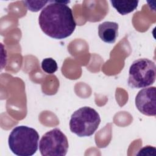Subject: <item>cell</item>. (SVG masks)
I'll return each instance as SVG.
<instances>
[{"label": "cell", "instance_id": "cell-5", "mask_svg": "<svg viewBox=\"0 0 156 156\" xmlns=\"http://www.w3.org/2000/svg\"><path fill=\"white\" fill-rule=\"evenodd\" d=\"M68 147L67 137L58 128L45 133L39 142V150L43 156H65Z\"/></svg>", "mask_w": 156, "mask_h": 156}, {"label": "cell", "instance_id": "cell-8", "mask_svg": "<svg viewBox=\"0 0 156 156\" xmlns=\"http://www.w3.org/2000/svg\"><path fill=\"white\" fill-rule=\"evenodd\" d=\"M112 5L122 15H127L134 10L138 6V1H115L111 0Z\"/></svg>", "mask_w": 156, "mask_h": 156}, {"label": "cell", "instance_id": "cell-3", "mask_svg": "<svg viewBox=\"0 0 156 156\" xmlns=\"http://www.w3.org/2000/svg\"><path fill=\"white\" fill-rule=\"evenodd\" d=\"M101 122L99 114L90 107H83L75 111L69 121L70 130L79 137L90 136Z\"/></svg>", "mask_w": 156, "mask_h": 156}, {"label": "cell", "instance_id": "cell-7", "mask_svg": "<svg viewBox=\"0 0 156 156\" xmlns=\"http://www.w3.org/2000/svg\"><path fill=\"white\" fill-rule=\"evenodd\" d=\"M118 24L115 22L105 21L98 26V35L100 38L107 43L115 42L118 36Z\"/></svg>", "mask_w": 156, "mask_h": 156}, {"label": "cell", "instance_id": "cell-2", "mask_svg": "<svg viewBox=\"0 0 156 156\" xmlns=\"http://www.w3.org/2000/svg\"><path fill=\"white\" fill-rule=\"evenodd\" d=\"M39 134L37 131L26 126L15 127L10 132L8 143L11 151L18 156H31L38 147Z\"/></svg>", "mask_w": 156, "mask_h": 156}, {"label": "cell", "instance_id": "cell-1", "mask_svg": "<svg viewBox=\"0 0 156 156\" xmlns=\"http://www.w3.org/2000/svg\"><path fill=\"white\" fill-rule=\"evenodd\" d=\"M41 30L48 36L62 40L74 31L76 23L72 10L64 2L49 1L38 17Z\"/></svg>", "mask_w": 156, "mask_h": 156}, {"label": "cell", "instance_id": "cell-4", "mask_svg": "<svg viewBox=\"0 0 156 156\" xmlns=\"http://www.w3.org/2000/svg\"><path fill=\"white\" fill-rule=\"evenodd\" d=\"M156 78V66L154 62L138 58L133 62L129 71L128 85L132 88H146L152 85Z\"/></svg>", "mask_w": 156, "mask_h": 156}, {"label": "cell", "instance_id": "cell-6", "mask_svg": "<svg viewBox=\"0 0 156 156\" xmlns=\"http://www.w3.org/2000/svg\"><path fill=\"white\" fill-rule=\"evenodd\" d=\"M156 88L155 87L144 88L136 96L135 105L137 109L146 116L156 115Z\"/></svg>", "mask_w": 156, "mask_h": 156}, {"label": "cell", "instance_id": "cell-10", "mask_svg": "<svg viewBox=\"0 0 156 156\" xmlns=\"http://www.w3.org/2000/svg\"><path fill=\"white\" fill-rule=\"evenodd\" d=\"M24 2L30 11L37 12L49 2V1H25Z\"/></svg>", "mask_w": 156, "mask_h": 156}, {"label": "cell", "instance_id": "cell-9", "mask_svg": "<svg viewBox=\"0 0 156 156\" xmlns=\"http://www.w3.org/2000/svg\"><path fill=\"white\" fill-rule=\"evenodd\" d=\"M41 65L43 71L48 74H53L58 68L56 61L52 58H44Z\"/></svg>", "mask_w": 156, "mask_h": 156}]
</instances>
